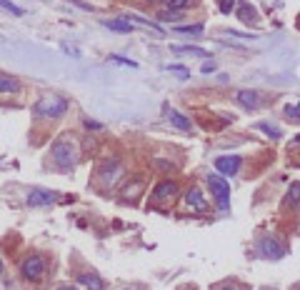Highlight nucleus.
<instances>
[{"label":"nucleus","instance_id":"f257e3e1","mask_svg":"<svg viewBox=\"0 0 300 290\" xmlns=\"http://www.w3.org/2000/svg\"><path fill=\"white\" fill-rule=\"evenodd\" d=\"M68 108H70V103H68L65 98H60V95H48V98H40V100L33 105V113H35L38 118H43V120H58V118H63V115L68 113Z\"/></svg>","mask_w":300,"mask_h":290},{"label":"nucleus","instance_id":"f03ea898","mask_svg":"<svg viewBox=\"0 0 300 290\" xmlns=\"http://www.w3.org/2000/svg\"><path fill=\"white\" fill-rule=\"evenodd\" d=\"M50 158H53L60 168H70V165H75V160H78V145H75V138L65 135V138L55 140V143H53V148H50Z\"/></svg>","mask_w":300,"mask_h":290},{"label":"nucleus","instance_id":"7ed1b4c3","mask_svg":"<svg viewBox=\"0 0 300 290\" xmlns=\"http://www.w3.org/2000/svg\"><path fill=\"white\" fill-rule=\"evenodd\" d=\"M45 268H48V263H45V258L43 255H38V253H33V255H25L23 258V263H20V278L23 280H40L43 275H45Z\"/></svg>","mask_w":300,"mask_h":290},{"label":"nucleus","instance_id":"20e7f679","mask_svg":"<svg viewBox=\"0 0 300 290\" xmlns=\"http://www.w3.org/2000/svg\"><path fill=\"white\" fill-rule=\"evenodd\" d=\"M208 188H210V195L215 198L218 208L228 210V205H230V183L225 180V175H208Z\"/></svg>","mask_w":300,"mask_h":290},{"label":"nucleus","instance_id":"39448f33","mask_svg":"<svg viewBox=\"0 0 300 290\" xmlns=\"http://www.w3.org/2000/svg\"><path fill=\"white\" fill-rule=\"evenodd\" d=\"M123 173H125V170H123L120 160L113 158V160H105V163L98 168V175H95V178H98L100 185H110V188H113L118 180H123Z\"/></svg>","mask_w":300,"mask_h":290},{"label":"nucleus","instance_id":"423d86ee","mask_svg":"<svg viewBox=\"0 0 300 290\" xmlns=\"http://www.w3.org/2000/svg\"><path fill=\"white\" fill-rule=\"evenodd\" d=\"M178 198V183L175 180H160L158 185H155V190L150 193V200L153 203H170V200H175Z\"/></svg>","mask_w":300,"mask_h":290},{"label":"nucleus","instance_id":"0eeeda50","mask_svg":"<svg viewBox=\"0 0 300 290\" xmlns=\"http://www.w3.org/2000/svg\"><path fill=\"white\" fill-rule=\"evenodd\" d=\"M185 208L193 210V213L208 210V200H205V195H203V190H200L198 185H193V188L185 193Z\"/></svg>","mask_w":300,"mask_h":290},{"label":"nucleus","instance_id":"6e6552de","mask_svg":"<svg viewBox=\"0 0 300 290\" xmlns=\"http://www.w3.org/2000/svg\"><path fill=\"white\" fill-rule=\"evenodd\" d=\"M240 155H220L218 160H215V170H218V175H235L238 170H240Z\"/></svg>","mask_w":300,"mask_h":290},{"label":"nucleus","instance_id":"1a4fd4ad","mask_svg":"<svg viewBox=\"0 0 300 290\" xmlns=\"http://www.w3.org/2000/svg\"><path fill=\"white\" fill-rule=\"evenodd\" d=\"M235 13H238V18L245 23V25H250V23H258L260 18H258V10L250 5V3H238L235 5Z\"/></svg>","mask_w":300,"mask_h":290},{"label":"nucleus","instance_id":"9d476101","mask_svg":"<svg viewBox=\"0 0 300 290\" xmlns=\"http://www.w3.org/2000/svg\"><path fill=\"white\" fill-rule=\"evenodd\" d=\"M165 113H168V120H170V125H175L178 130H193V123L183 115V113H178L175 108H165Z\"/></svg>","mask_w":300,"mask_h":290},{"label":"nucleus","instance_id":"9b49d317","mask_svg":"<svg viewBox=\"0 0 300 290\" xmlns=\"http://www.w3.org/2000/svg\"><path fill=\"white\" fill-rule=\"evenodd\" d=\"M55 198H58V195L50 193V190H30V193H28V203H30V205H50Z\"/></svg>","mask_w":300,"mask_h":290},{"label":"nucleus","instance_id":"f8f14e48","mask_svg":"<svg viewBox=\"0 0 300 290\" xmlns=\"http://www.w3.org/2000/svg\"><path fill=\"white\" fill-rule=\"evenodd\" d=\"M235 98H238V103H240L243 108H250V110H255V108L260 105V95H258L255 90H240Z\"/></svg>","mask_w":300,"mask_h":290},{"label":"nucleus","instance_id":"ddd939ff","mask_svg":"<svg viewBox=\"0 0 300 290\" xmlns=\"http://www.w3.org/2000/svg\"><path fill=\"white\" fill-rule=\"evenodd\" d=\"M143 188H145V180H143V178H135L133 183H128V185L123 188V200H135V198L143 193Z\"/></svg>","mask_w":300,"mask_h":290},{"label":"nucleus","instance_id":"4468645a","mask_svg":"<svg viewBox=\"0 0 300 290\" xmlns=\"http://www.w3.org/2000/svg\"><path fill=\"white\" fill-rule=\"evenodd\" d=\"M20 90V83L13 75H0V95H15Z\"/></svg>","mask_w":300,"mask_h":290},{"label":"nucleus","instance_id":"2eb2a0df","mask_svg":"<svg viewBox=\"0 0 300 290\" xmlns=\"http://www.w3.org/2000/svg\"><path fill=\"white\" fill-rule=\"evenodd\" d=\"M103 25L115 30V33H130L133 30V23L128 18H110V20H103Z\"/></svg>","mask_w":300,"mask_h":290},{"label":"nucleus","instance_id":"dca6fc26","mask_svg":"<svg viewBox=\"0 0 300 290\" xmlns=\"http://www.w3.org/2000/svg\"><path fill=\"white\" fill-rule=\"evenodd\" d=\"M78 280H80L88 290H103V288H105V283H103L100 275H95V273H83V275H78Z\"/></svg>","mask_w":300,"mask_h":290},{"label":"nucleus","instance_id":"f3484780","mask_svg":"<svg viewBox=\"0 0 300 290\" xmlns=\"http://www.w3.org/2000/svg\"><path fill=\"white\" fill-rule=\"evenodd\" d=\"M173 50L175 53H188V55H195V58H210V53L198 48V45H173Z\"/></svg>","mask_w":300,"mask_h":290},{"label":"nucleus","instance_id":"a211bd4d","mask_svg":"<svg viewBox=\"0 0 300 290\" xmlns=\"http://www.w3.org/2000/svg\"><path fill=\"white\" fill-rule=\"evenodd\" d=\"M263 253H265V255H270V258H283V255H285V250H283V248H278L273 240H263Z\"/></svg>","mask_w":300,"mask_h":290},{"label":"nucleus","instance_id":"6ab92c4d","mask_svg":"<svg viewBox=\"0 0 300 290\" xmlns=\"http://www.w3.org/2000/svg\"><path fill=\"white\" fill-rule=\"evenodd\" d=\"M198 0H168V10H178V13H183L185 8H190V5H195Z\"/></svg>","mask_w":300,"mask_h":290},{"label":"nucleus","instance_id":"aec40b11","mask_svg":"<svg viewBox=\"0 0 300 290\" xmlns=\"http://www.w3.org/2000/svg\"><path fill=\"white\" fill-rule=\"evenodd\" d=\"M175 30H178V33H190V35H203L205 28H203L200 23H195V25H178Z\"/></svg>","mask_w":300,"mask_h":290},{"label":"nucleus","instance_id":"412c9836","mask_svg":"<svg viewBox=\"0 0 300 290\" xmlns=\"http://www.w3.org/2000/svg\"><path fill=\"white\" fill-rule=\"evenodd\" d=\"M235 5H238V0H218V8L223 15H230L235 10Z\"/></svg>","mask_w":300,"mask_h":290},{"label":"nucleus","instance_id":"4be33fe9","mask_svg":"<svg viewBox=\"0 0 300 290\" xmlns=\"http://www.w3.org/2000/svg\"><path fill=\"white\" fill-rule=\"evenodd\" d=\"M258 128H260L263 133H268L273 140H280V130H278V128H273V125H268V123H258Z\"/></svg>","mask_w":300,"mask_h":290},{"label":"nucleus","instance_id":"5701e85b","mask_svg":"<svg viewBox=\"0 0 300 290\" xmlns=\"http://www.w3.org/2000/svg\"><path fill=\"white\" fill-rule=\"evenodd\" d=\"M0 8H3V10H10L13 15H23V8H18L15 3H10V0H0Z\"/></svg>","mask_w":300,"mask_h":290},{"label":"nucleus","instance_id":"b1692460","mask_svg":"<svg viewBox=\"0 0 300 290\" xmlns=\"http://www.w3.org/2000/svg\"><path fill=\"white\" fill-rule=\"evenodd\" d=\"M298 193H300V185H298V183H293V185H290V190H288V198H285V200H288L290 205H298Z\"/></svg>","mask_w":300,"mask_h":290},{"label":"nucleus","instance_id":"393cba45","mask_svg":"<svg viewBox=\"0 0 300 290\" xmlns=\"http://www.w3.org/2000/svg\"><path fill=\"white\" fill-rule=\"evenodd\" d=\"M108 60H113V63H118V65H130V68H138V63H135V60H128V58H123V55H110Z\"/></svg>","mask_w":300,"mask_h":290},{"label":"nucleus","instance_id":"a878e982","mask_svg":"<svg viewBox=\"0 0 300 290\" xmlns=\"http://www.w3.org/2000/svg\"><path fill=\"white\" fill-rule=\"evenodd\" d=\"M285 115H288L290 120H298V103H293V105H288V108H285Z\"/></svg>","mask_w":300,"mask_h":290},{"label":"nucleus","instance_id":"bb28decb","mask_svg":"<svg viewBox=\"0 0 300 290\" xmlns=\"http://www.w3.org/2000/svg\"><path fill=\"white\" fill-rule=\"evenodd\" d=\"M168 70H173V73H180L183 78H188V75H190V70H188V68H183V65H168Z\"/></svg>","mask_w":300,"mask_h":290},{"label":"nucleus","instance_id":"cd10ccee","mask_svg":"<svg viewBox=\"0 0 300 290\" xmlns=\"http://www.w3.org/2000/svg\"><path fill=\"white\" fill-rule=\"evenodd\" d=\"M85 128H88V130H103L105 125H103V123H95V120H90V118H85Z\"/></svg>","mask_w":300,"mask_h":290},{"label":"nucleus","instance_id":"c85d7f7f","mask_svg":"<svg viewBox=\"0 0 300 290\" xmlns=\"http://www.w3.org/2000/svg\"><path fill=\"white\" fill-rule=\"evenodd\" d=\"M155 168H160V170H173V168H175V165H173V163H165V160H163V158H160V160H158V163H155Z\"/></svg>","mask_w":300,"mask_h":290},{"label":"nucleus","instance_id":"c756f323","mask_svg":"<svg viewBox=\"0 0 300 290\" xmlns=\"http://www.w3.org/2000/svg\"><path fill=\"white\" fill-rule=\"evenodd\" d=\"M213 70H215L213 63H205V65H203V73H213Z\"/></svg>","mask_w":300,"mask_h":290},{"label":"nucleus","instance_id":"7c9ffc66","mask_svg":"<svg viewBox=\"0 0 300 290\" xmlns=\"http://www.w3.org/2000/svg\"><path fill=\"white\" fill-rule=\"evenodd\" d=\"M145 3H153L155 5V3H168V0H145Z\"/></svg>","mask_w":300,"mask_h":290},{"label":"nucleus","instance_id":"2f4dec72","mask_svg":"<svg viewBox=\"0 0 300 290\" xmlns=\"http://www.w3.org/2000/svg\"><path fill=\"white\" fill-rule=\"evenodd\" d=\"M223 290H245V288H233V285H228V288H223Z\"/></svg>","mask_w":300,"mask_h":290},{"label":"nucleus","instance_id":"473e14b6","mask_svg":"<svg viewBox=\"0 0 300 290\" xmlns=\"http://www.w3.org/2000/svg\"><path fill=\"white\" fill-rule=\"evenodd\" d=\"M60 290H78V288H73V285H65V288H60Z\"/></svg>","mask_w":300,"mask_h":290},{"label":"nucleus","instance_id":"72a5a7b5","mask_svg":"<svg viewBox=\"0 0 300 290\" xmlns=\"http://www.w3.org/2000/svg\"><path fill=\"white\" fill-rule=\"evenodd\" d=\"M0 273H3V263H0Z\"/></svg>","mask_w":300,"mask_h":290}]
</instances>
